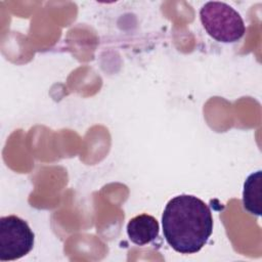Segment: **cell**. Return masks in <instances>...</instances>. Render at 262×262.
<instances>
[{
	"mask_svg": "<svg viewBox=\"0 0 262 262\" xmlns=\"http://www.w3.org/2000/svg\"><path fill=\"white\" fill-rule=\"evenodd\" d=\"M162 225L164 236L174 251L194 254L208 243L213 231V217L201 199L180 194L167 203Z\"/></svg>",
	"mask_w": 262,
	"mask_h": 262,
	"instance_id": "obj_1",
	"label": "cell"
},
{
	"mask_svg": "<svg viewBox=\"0 0 262 262\" xmlns=\"http://www.w3.org/2000/svg\"><path fill=\"white\" fill-rule=\"evenodd\" d=\"M200 17L206 32L218 42L233 43L246 33L241 14L224 2L205 3L200 10Z\"/></svg>",
	"mask_w": 262,
	"mask_h": 262,
	"instance_id": "obj_2",
	"label": "cell"
},
{
	"mask_svg": "<svg viewBox=\"0 0 262 262\" xmlns=\"http://www.w3.org/2000/svg\"><path fill=\"white\" fill-rule=\"evenodd\" d=\"M34 232L27 221L9 215L0 218V260L13 261L29 254L34 247Z\"/></svg>",
	"mask_w": 262,
	"mask_h": 262,
	"instance_id": "obj_3",
	"label": "cell"
},
{
	"mask_svg": "<svg viewBox=\"0 0 262 262\" xmlns=\"http://www.w3.org/2000/svg\"><path fill=\"white\" fill-rule=\"evenodd\" d=\"M159 222L147 214H140L131 218L127 224V234L129 239L137 245L144 246L150 244L159 236Z\"/></svg>",
	"mask_w": 262,
	"mask_h": 262,
	"instance_id": "obj_4",
	"label": "cell"
},
{
	"mask_svg": "<svg viewBox=\"0 0 262 262\" xmlns=\"http://www.w3.org/2000/svg\"><path fill=\"white\" fill-rule=\"evenodd\" d=\"M243 205L250 214L260 216L262 213V172L258 170L248 176L244 183Z\"/></svg>",
	"mask_w": 262,
	"mask_h": 262,
	"instance_id": "obj_5",
	"label": "cell"
}]
</instances>
